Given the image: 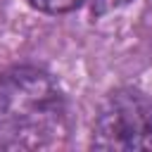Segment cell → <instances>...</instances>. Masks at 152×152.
<instances>
[{"label":"cell","mask_w":152,"mask_h":152,"mask_svg":"<svg viewBox=\"0 0 152 152\" xmlns=\"http://www.w3.org/2000/svg\"><path fill=\"white\" fill-rule=\"evenodd\" d=\"M64 128V95L50 74L33 66L0 74V152L52 147Z\"/></svg>","instance_id":"obj_1"},{"label":"cell","mask_w":152,"mask_h":152,"mask_svg":"<svg viewBox=\"0 0 152 152\" xmlns=\"http://www.w3.org/2000/svg\"><path fill=\"white\" fill-rule=\"evenodd\" d=\"M93 147L152 150V102L133 88L112 93L97 112Z\"/></svg>","instance_id":"obj_2"},{"label":"cell","mask_w":152,"mask_h":152,"mask_svg":"<svg viewBox=\"0 0 152 152\" xmlns=\"http://www.w3.org/2000/svg\"><path fill=\"white\" fill-rule=\"evenodd\" d=\"M26 2L33 5V7L40 10V12H52V14H57V12L74 10V7L81 5L83 0H26Z\"/></svg>","instance_id":"obj_3"}]
</instances>
